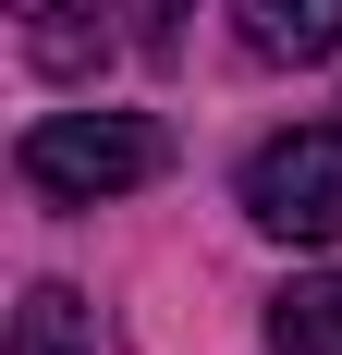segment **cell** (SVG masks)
I'll list each match as a JSON object with an SVG mask.
<instances>
[{
	"label": "cell",
	"mask_w": 342,
	"mask_h": 355,
	"mask_svg": "<svg viewBox=\"0 0 342 355\" xmlns=\"http://www.w3.org/2000/svg\"><path fill=\"white\" fill-rule=\"evenodd\" d=\"M171 135L147 123V110H49L25 135V184L49 196V209H98V196H135V184H159Z\"/></svg>",
	"instance_id": "6da1fadb"
},
{
	"label": "cell",
	"mask_w": 342,
	"mask_h": 355,
	"mask_svg": "<svg viewBox=\"0 0 342 355\" xmlns=\"http://www.w3.org/2000/svg\"><path fill=\"white\" fill-rule=\"evenodd\" d=\"M183 37V0H147V49H171Z\"/></svg>",
	"instance_id": "52a82bcc"
},
{
	"label": "cell",
	"mask_w": 342,
	"mask_h": 355,
	"mask_svg": "<svg viewBox=\"0 0 342 355\" xmlns=\"http://www.w3.org/2000/svg\"><path fill=\"white\" fill-rule=\"evenodd\" d=\"M244 220L281 233V245H342V135L306 123V135H269L244 159Z\"/></svg>",
	"instance_id": "7a4b0ae2"
},
{
	"label": "cell",
	"mask_w": 342,
	"mask_h": 355,
	"mask_svg": "<svg viewBox=\"0 0 342 355\" xmlns=\"http://www.w3.org/2000/svg\"><path fill=\"white\" fill-rule=\"evenodd\" d=\"M25 12V62L37 73H98V49H110V0H12Z\"/></svg>",
	"instance_id": "277c9868"
},
{
	"label": "cell",
	"mask_w": 342,
	"mask_h": 355,
	"mask_svg": "<svg viewBox=\"0 0 342 355\" xmlns=\"http://www.w3.org/2000/svg\"><path fill=\"white\" fill-rule=\"evenodd\" d=\"M233 37L257 49V62H294V73H306V62H330V49H342V0H244Z\"/></svg>",
	"instance_id": "3957f363"
},
{
	"label": "cell",
	"mask_w": 342,
	"mask_h": 355,
	"mask_svg": "<svg viewBox=\"0 0 342 355\" xmlns=\"http://www.w3.org/2000/svg\"><path fill=\"white\" fill-rule=\"evenodd\" d=\"M269 343L281 355H342V270H318V282H294L269 306Z\"/></svg>",
	"instance_id": "5b68a950"
},
{
	"label": "cell",
	"mask_w": 342,
	"mask_h": 355,
	"mask_svg": "<svg viewBox=\"0 0 342 355\" xmlns=\"http://www.w3.org/2000/svg\"><path fill=\"white\" fill-rule=\"evenodd\" d=\"M12 355H98V343H86V306H73V282H37L25 306H12Z\"/></svg>",
	"instance_id": "8992f818"
}]
</instances>
